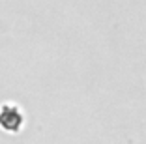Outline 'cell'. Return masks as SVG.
Listing matches in <instances>:
<instances>
[{
	"label": "cell",
	"mask_w": 146,
	"mask_h": 144,
	"mask_svg": "<svg viewBox=\"0 0 146 144\" xmlns=\"http://www.w3.org/2000/svg\"><path fill=\"white\" fill-rule=\"evenodd\" d=\"M0 125L6 127L8 131H17L19 125H21V114H19L15 109H9L6 107L0 114Z\"/></svg>",
	"instance_id": "6da1fadb"
}]
</instances>
